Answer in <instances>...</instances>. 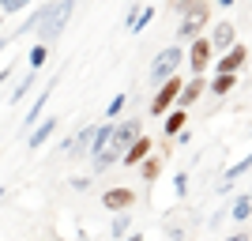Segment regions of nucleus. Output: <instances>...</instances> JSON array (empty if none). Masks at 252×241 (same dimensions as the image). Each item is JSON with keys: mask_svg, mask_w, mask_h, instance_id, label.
Returning a JSON list of instances; mask_svg holds the SVG:
<instances>
[{"mask_svg": "<svg viewBox=\"0 0 252 241\" xmlns=\"http://www.w3.org/2000/svg\"><path fill=\"white\" fill-rule=\"evenodd\" d=\"M102 204L109 211H132V207H136V192L125 189V185H113V189L102 192Z\"/></svg>", "mask_w": 252, "mask_h": 241, "instance_id": "obj_8", "label": "nucleus"}, {"mask_svg": "<svg viewBox=\"0 0 252 241\" xmlns=\"http://www.w3.org/2000/svg\"><path fill=\"white\" fill-rule=\"evenodd\" d=\"M173 192H177V200L189 196V173H177V177H173Z\"/></svg>", "mask_w": 252, "mask_h": 241, "instance_id": "obj_25", "label": "nucleus"}, {"mask_svg": "<svg viewBox=\"0 0 252 241\" xmlns=\"http://www.w3.org/2000/svg\"><path fill=\"white\" fill-rule=\"evenodd\" d=\"M53 91H57V79H49V87H45L42 95L34 98V105H31V109H27V121H23V125H27V128H31L34 121H38V117L45 113V105H49V95H53Z\"/></svg>", "mask_w": 252, "mask_h": 241, "instance_id": "obj_16", "label": "nucleus"}, {"mask_svg": "<svg viewBox=\"0 0 252 241\" xmlns=\"http://www.w3.org/2000/svg\"><path fill=\"white\" fill-rule=\"evenodd\" d=\"M11 72H15V68H0V83H8V79H11Z\"/></svg>", "mask_w": 252, "mask_h": 241, "instance_id": "obj_27", "label": "nucleus"}, {"mask_svg": "<svg viewBox=\"0 0 252 241\" xmlns=\"http://www.w3.org/2000/svg\"><path fill=\"white\" fill-rule=\"evenodd\" d=\"M200 95H207V75H192L189 83H181V95L173 105H181V109H189V105L200 102Z\"/></svg>", "mask_w": 252, "mask_h": 241, "instance_id": "obj_9", "label": "nucleus"}, {"mask_svg": "<svg viewBox=\"0 0 252 241\" xmlns=\"http://www.w3.org/2000/svg\"><path fill=\"white\" fill-rule=\"evenodd\" d=\"M151 151H155L151 136H143V132H139V136H136L132 143L125 147V155H121V162H125V166H139V162H143V158H147Z\"/></svg>", "mask_w": 252, "mask_h": 241, "instance_id": "obj_10", "label": "nucleus"}, {"mask_svg": "<svg viewBox=\"0 0 252 241\" xmlns=\"http://www.w3.org/2000/svg\"><path fill=\"white\" fill-rule=\"evenodd\" d=\"M215 4H219V8H233V4H237V0H215Z\"/></svg>", "mask_w": 252, "mask_h": 241, "instance_id": "obj_28", "label": "nucleus"}, {"mask_svg": "<svg viewBox=\"0 0 252 241\" xmlns=\"http://www.w3.org/2000/svg\"><path fill=\"white\" fill-rule=\"evenodd\" d=\"M0 23H4V15H0Z\"/></svg>", "mask_w": 252, "mask_h": 241, "instance_id": "obj_32", "label": "nucleus"}, {"mask_svg": "<svg viewBox=\"0 0 252 241\" xmlns=\"http://www.w3.org/2000/svg\"><path fill=\"white\" fill-rule=\"evenodd\" d=\"M249 211H252V196L241 192V196L233 200V207H230V219L233 222H249Z\"/></svg>", "mask_w": 252, "mask_h": 241, "instance_id": "obj_20", "label": "nucleus"}, {"mask_svg": "<svg viewBox=\"0 0 252 241\" xmlns=\"http://www.w3.org/2000/svg\"><path fill=\"white\" fill-rule=\"evenodd\" d=\"M72 11H75V0H57L53 8H42V19H38V38L42 42H53V38H61L64 27H68V19H72Z\"/></svg>", "mask_w": 252, "mask_h": 241, "instance_id": "obj_1", "label": "nucleus"}, {"mask_svg": "<svg viewBox=\"0 0 252 241\" xmlns=\"http://www.w3.org/2000/svg\"><path fill=\"white\" fill-rule=\"evenodd\" d=\"M181 64H185V49H181V45H166V49H162L155 61H151V68H147V83L158 87L162 79H169L173 72H181Z\"/></svg>", "mask_w": 252, "mask_h": 241, "instance_id": "obj_3", "label": "nucleus"}, {"mask_svg": "<svg viewBox=\"0 0 252 241\" xmlns=\"http://www.w3.org/2000/svg\"><path fill=\"white\" fill-rule=\"evenodd\" d=\"M185 61H189V72L192 75H207L211 61H215V49H211L207 34H196L189 42V53H185Z\"/></svg>", "mask_w": 252, "mask_h": 241, "instance_id": "obj_4", "label": "nucleus"}, {"mask_svg": "<svg viewBox=\"0 0 252 241\" xmlns=\"http://www.w3.org/2000/svg\"><path fill=\"white\" fill-rule=\"evenodd\" d=\"M57 125H61L57 117H38V121L31 125V136H27V147H31V151H42V147L49 143V136L57 132Z\"/></svg>", "mask_w": 252, "mask_h": 241, "instance_id": "obj_7", "label": "nucleus"}, {"mask_svg": "<svg viewBox=\"0 0 252 241\" xmlns=\"http://www.w3.org/2000/svg\"><path fill=\"white\" fill-rule=\"evenodd\" d=\"M27 4H34V0H8V4H4L0 11H4V15H15V11H23Z\"/></svg>", "mask_w": 252, "mask_h": 241, "instance_id": "obj_26", "label": "nucleus"}, {"mask_svg": "<svg viewBox=\"0 0 252 241\" xmlns=\"http://www.w3.org/2000/svg\"><path fill=\"white\" fill-rule=\"evenodd\" d=\"M0 200H4V185H0Z\"/></svg>", "mask_w": 252, "mask_h": 241, "instance_id": "obj_31", "label": "nucleus"}, {"mask_svg": "<svg viewBox=\"0 0 252 241\" xmlns=\"http://www.w3.org/2000/svg\"><path fill=\"white\" fill-rule=\"evenodd\" d=\"M233 87H237V75L233 72H215L211 75V95H230Z\"/></svg>", "mask_w": 252, "mask_h": 241, "instance_id": "obj_18", "label": "nucleus"}, {"mask_svg": "<svg viewBox=\"0 0 252 241\" xmlns=\"http://www.w3.org/2000/svg\"><path fill=\"white\" fill-rule=\"evenodd\" d=\"M181 83H185V79H181V72H173L169 79H162V83L155 87L158 95L151 98V117H162V113L169 109V105L177 102V95H181Z\"/></svg>", "mask_w": 252, "mask_h": 241, "instance_id": "obj_5", "label": "nucleus"}, {"mask_svg": "<svg viewBox=\"0 0 252 241\" xmlns=\"http://www.w3.org/2000/svg\"><path fill=\"white\" fill-rule=\"evenodd\" d=\"M249 166H252V158H249V155H245V158H237V162H233V166L226 170V173H222V185H219V192L233 189V181H241L245 173H249Z\"/></svg>", "mask_w": 252, "mask_h": 241, "instance_id": "obj_15", "label": "nucleus"}, {"mask_svg": "<svg viewBox=\"0 0 252 241\" xmlns=\"http://www.w3.org/2000/svg\"><path fill=\"white\" fill-rule=\"evenodd\" d=\"M45 61H49V42H34V45H31V53H27V64H31V72H38Z\"/></svg>", "mask_w": 252, "mask_h": 241, "instance_id": "obj_19", "label": "nucleus"}, {"mask_svg": "<svg viewBox=\"0 0 252 241\" xmlns=\"http://www.w3.org/2000/svg\"><path fill=\"white\" fill-rule=\"evenodd\" d=\"M125 102H128V95H113V98H109V105H105V121H117V113L125 109Z\"/></svg>", "mask_w": 252, "mask_h": 241, "instance_id": "obj_23", "label": "nucleus"}, {"mask_svg": "<svg viewBox=\"0 0 252 241\" xmlns=\"http://www.w3.org/2000/svg\"><path fill=\"white\" fill-rule=\"evenodd\" d=\"M211 49H230L233 42H237V27L233 23H215V31H211Z\"/></svg>", "mask_w": 252, "mask_h": 241, "instance_id": "obj_12", "label": "nucleus"}, {"mask_svg": "<svg viewBox=\"0 0 252 241\" xmlns=\"http://www.w3.org/2000/svg\"><path fill=\"white\" fill-rule=\"evenodd\" d=\"M128 226H132V219H128L125 211H117V219H113V238H125Z\"/></svg>", "mask_w": 252, "mask_h": 241, "instance_id": "obj_24", "label": "nucleus"}, {"mask_svg": "<svg viewBox=\"0 0 252 241\" xmlns=\"http://www.w3.org/2000/svg\"><path fill=\"white\" fill-rule=\"evenodd\" d=\"M91 136H94V125L79 128V132H75V136L68 139V147H64V151H68L72 158H83V155H87V147H91Z\"/></svg>", "mask_w": 252, "mask_h": 241, "instance_id": "obj_13", "label": "nucleus"}, {"mask_svg": "<svg viewBox=\"0 0 252 241\" xmlns=\"http://www.w3.org/2000/svg\"><path fill=\"white\" fill-rule=\"evenodd\" d=\"M31 87H34V72L27 75V79H19V83H15V91H11V95H8V102H11V105H19L23 98L31 95Z\"/></svg>", "mask_w": 252, "mask_h": 241, "instance_id": "obj_22", "label": "nucleus"}, {"mask_svg": "<svg viewBox=\"0 0 252 241\" xmlns=\"http://www.w3.org/2000/svg\"><path fill=\"white\" fill-rule=\"evenodd\" d=\"M155 19V8L151 4H143V8L132 11V19H128V34H139V31H147V23Z\"/></svg>", "mask_w": 252, "mask_h": 241, "instance_id": "obj_17", "label": "nucleus"}, {"mask_svg": "<svg viewBox=\"0 0 252 241\" xmlns=\"http://www.w3.org/2000/svg\"><path fill=\"white\" fill-rule=\"evenodd\" d=\"M136 136H139V121H121V125H113V151L125 155V147Z\"/></svg>", "mask_w": 252, "mask_h": 241, "instance_id": "obj_11", "label": "nucleus"}, {"mask_svg": "<svg viewBox=\"0 0 252 241\" xmlns=\"http://www.w3.org/2000/svg\"><path fill=\"white\" fill-rule=\"evenodd\" d=\"M125 241H143V238H139V234H125Z\"/></svg>", "mask_w": 252, "mask_h": 241, "instance_id": "obj_30", "label": "nucleus"}, {"mask_svg": "<svg viewBox=\"0 0 252 241\" xmlns=\"http://www.w3.org/2000/svg\"><path fill=\"white\" fill-rule=\"evenodd\" d=\"M207 23H211V0H192L189 8H181V38L185 42H192L196 34L207 31Z\"/></svg>", "mask_w": 252, "mask_h": 241, "instance_id": "obj_2", "label": "nucleus"}, {"mask_svg": "<svg viewBox=\"0 0 252 241\" xmlns=\"http://www.w3.org/2000/svg\"><path fill=\"white\" fill-rule=\"evenodd\" d=\"M226 241H249V234H233V238H226Z\"/></svg>", "mask_w": 252, "mask_h": 241, "instance_id": "obj_29", "label": "nucleus"}, {"mask_svg": "<svg viewBox=\"0 0 252 241\" xmlns=\"http://www.w3.org/2000/svg\"><path fill=\"white\" fill-rule=\"evenodd\" d=\"M245 64H249V45H245V42H233L230 49H226V57H222L219 64H211V68H215V72H233V75H237Z\"/></svg>", "mask_w": 252, "mask_h": 241, "instance_id": "obj_6", "label": "nucleus"}, {"mask_svg": "<svg viewBox=\"0 0 252 241\" xmlns=\"http://www.w3.org/2000/svg\"><path fill=\"white\" fill-rule=\"evenodd\" d=\"M162 117H166V125H162V132H166V139H173V136H177V132H181V128H185V121H189V113H185L181 105H169V109H166V113H162Z\"/></svg>", "mask_w": 252, "mask_h": 241, "instance_id": "obj_14", "label": "nucleus"}, {"mask_svg": "<svg viewBox=\"0 0 252 241\" xmlns=\"http://www.w3.org/2000/svg\"><path fill=\"white\" fill-rule=\"evenodd\" d=\"M139 170H143V181L151 185V181H155L158 173H162V158H158V155H147L143 162H139Z\"/></svg>", "mask_w": 252, "mask_h": 241, "instance_id": "obj_21", "label": "nucleus"}]
</instances>
